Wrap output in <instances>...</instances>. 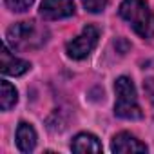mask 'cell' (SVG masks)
Returning a JSON list of instances; mask_svg holds the SVG:
<instances>
[{
  "label": "cell",
  "mask_w": 154,
  "mask_h": 154,
  "mask_svg": "<svg viewBox=\"0 0 154 154\" xmlns=\"http://www.w3.org/2000/svg\"><path fill=\"white\" fill-rule=\"evenodd\" d=\"M114 93H116V103H114V114L122 120H141L143 111L138 103L136 87L129 76H120L114 82Z\"/></svg>",
  "instance_id": "cell-3"
},
{
  "label": "cell",
  "mask_w": 154,
  "mask_h": 154,
  "mask_svg": "<svg viewBox=\"0 0 154 154\" xmlns=\"http://www.w3.org/2000/svg\"><path fill=\"white\" fill-rule=\"evenodd\" d=\"M145 87H147V93H149V94H150V96H149V98H150V102H152V103H154V91H152V87H150V85H149V84H147V82H145Z\"/></svg>",
  "instance_id": "cell-13"
},
{
  "label": "cell",
  "mask_w": 154,
  "mask_h": 154,
  "mask_svg": "<svg viewBox=\"0 0 154 154\" xmlns=\"http://www.w3.org/2000/svg\"><path fill=\"white\" fill-rule=\"evenodd\" d=\"M74 15L72 0H42L40 17L44 20H62Z\"/></svg>",
  "instance_id": "cell-5"
},
{
  "label": "cell",
  "mask_w": 154,
  "mask_h": 154,
  "mask_svg": "<svg viewBox=\"0 0 154 154\" xmlns=\"http://www.w3.org/2000/svg\"><path fill=\"white\" fill-rule=\"evenodd\" d=\"M118 11L136 35L141 38H154V13L145 0H123Z\"/></svg>",
  "instance_id": "cell-1"
},
{
  "label": "cell",
  "mask_w": 154,
  "mask_h": 154,
  "mask_svg": "<svg viewBox=\"0 0 154 154\" xmlns=\"http://www.w3.org/2000/svg\"><path fill=\"white\" fill-rule=\"evenodd\" d=\"M17 147L22 152H31L36 147V131L31 123L20 122L17 127Z\"/></svg>",
  "instance_id": "cell-8"
},
{
  "label": "cell",
  "mask_w": 154,
  "mask_h": 154,
  "mask_svg": "<svg viewBox=\"0 0 154 154\" xmlns=\"http://www.w3.org/2000/svg\"><path fill=\"white\" fill-rule=\"evenodd\" d=\"M82 4L85 8V11L89 13H102L107 8V0H82Z\"/></svg>",
  "instance_id": "cell-12"
},
{
  "label": "cell",
  "mask_w": 154,
  "mask_h": 154,
  "mask_svg": "<svg viewBox=\"0 0 154 154\" xmlns=\"http://www.w3.org/2000/svg\"><path fill=\"white\" fill-rule=\"evenodd\" d=\"M111 150L118 154H132V152H147V145L141 143L131 132H118L111 141Z\"/></svg>",
  "instance_id": "cell-7"
},
{
  "label": "cell",
  "mask_w": 154,
  "mask_h": 154,
  "mask_svg": "<svg viewBox=\"0 0 154 154\" xmlns=\"http://www.w3.org/2000/svg\"><path fill=\"white\" fill-rule=\"evenodd\" d=\"M17 102H18V93L15 85L2 80V84H0V107H2V111H9L11 107L17 105Z\"/></svg>",
  "instance_id": "cell-10"
},
{
  "label": "cell",
  "mask_w": 154,
  "mask_h": 154,
  "mask_svg": "<svg viewBox=\"0 0 154 154\" xmlns=\"http://www.w3.org/2000/svg\"><path fill=\"white\" fill-rule=\"evenodd\" d=\"M98 38H100L98 27L96 26H85L78 36L72 38L71 42H67V45H65L67 56L72 58V60H84V58H87L93 53V49L96 47Z\"/></svg>",
  "instance_id": "cell-4"
},
{
  "label": "cell",
  "mask_w": 154,
  "mask_h": 154,
  "mask_svg": "<svg viewBox=\"0 0 154 154\" xmlns=\"http://www.w3.org/2000/svg\"><path fill=\"white\" fill-rule=\"evenodd\" d=\"M0 69H2V72L8 74V76H22V74H26L31 69V63L27 60L17 58L11 53L9 45L6 44L2 53H0Z\"/></svg>",
  "instance_id": "cell-6"
},
{
  "label": "cell",
  "mask_w": 154,
  "mask_h": 154,
  "mask_svg": "<svg viewBox=\"0 0 154 154\" xmlns=\"http://www.w3.org/2000/svg\"><path fill=\"white\" fill-rule=\"evenodd\" d=\"M33 2H35V0H4L6 8L9 11H13V13H24V11H27L33 6Z\"/></svg>",
  "instance_id": "cell-11"
},
{
  "label": "cell",
  "mask_w": 154,
  "mask_h": 154,
  "mask_svg": "<svg viewBox=\"0 0 154 154\" xmlns=\"http://www.w3.org/2000/svg\"><path fill=\"white\" fill-rule=\"evenodd\" d=\"M47 29L38 26L35 20L31 22H18L11 26L6 33V42L11 49L27 51V49H38L47 42Z\"/></svg>",
  "instance_id": "cell-2"
},
{
  "label": "cell",
  "mask_w": 154,
  "mask_h": 154,
  "mask_svg": "<svg viewBox=\"0 0 154 154\" xmlns=\"http://www.w3.org/2000/svg\"><path fill=\"white\" fill-rule=\"evenodd\" d=\"M71 150L72 152H102V143L98 141V138L94 134L80 132L72 138Z\"/></svg>",
  "instance_id": "cell-9"
}]
</instances>
